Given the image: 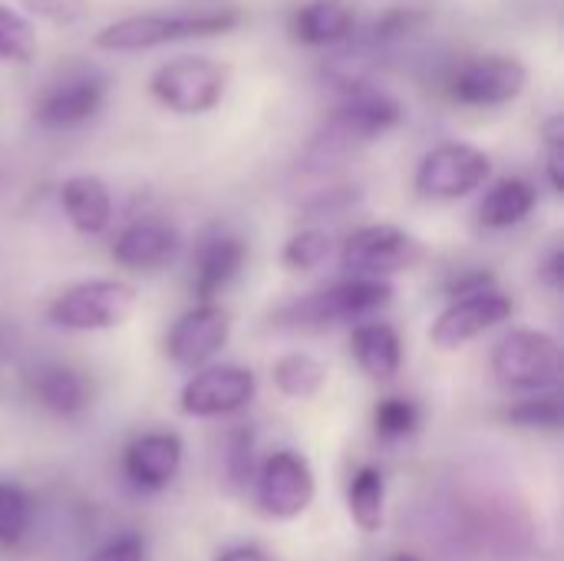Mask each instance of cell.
I'll return each mask as SVG.
<instances>
[{
    "label": "cell",
    "instance_id": "1",
    "mask_svg": "<svg viewBox=\"0 0 564 561\" xmlns=\"http://www.w3.org/2000/svg\"><path fill=\"white\" fill-rule=\"evenodd\" d=\"M241 23L238 10H165V13H132L96 30L93 43L106 53H139L178 40H205L231 33Z\"/></svg>",
    "mask_w": 564,
    "mask_h": 561
},
{
    "label": "cell",
    "instance_id": "2",
    "mask_svg": "<svg viewBox=\"0 0 564 561\" xmlns=\"http://www.w3.org/2000/svg\"><path fill=\"white\" fill-rule=\"evenodd\" d=\"M400 122H403V106L397 96H390L377 86L344 93V103L334 106V112L324 119L321 132L314 136L311 155H317V159L347 155L357 145H367V142L387 136Z\"/></svg>",
    "mask_w": 564,
    "mask_h": 561
},
{
    "label": "cell",
    "instance_id": "3",
    "mask_svg": "<svg viewBox=\"0 0 564 561\" xmlns=\"http://www.w3.org/2000/svg\"><path fill=\"white\" fill-rule=\"evenodd\" d=\"M228 89V66L205 56V53H185L169 63H162L152 79L149 93L159 106L178 116H205L212 112Z\"/></svg>",
    "mask_w": 564,
    "mask_h": 561
},
{
    "label": "cell",
    "instance_id": "4",
    "mask_svg": "<svg viewBox=\"0 0 564 561\" xmlns=\"http://www.w3.org/2000/svg\"><path fill=\"white\" fill-rule=\"evenodd\" d=\"M492 374L512 393H542L562 377V347L545 331H509L492 350Z\"/></svg>",
    "mask_w": 564,
    "mask_h": 561
},
{
    "label": "cell",
    "instance_id": "5",
    "mask_svg": "<svg viewBox=\"0 0 564 561\" xmlns=\"http://www.w3.org/2000/svg\"><path fill=\"white\" fill-rule=\"evenodd\" d=\"M132 311H135V288H129L126 281L96 278V281H79L63 294H56L46 317L53 327L89 334V331H112L126 324Z\"/></svg>",
    "mask_w": 564,
    "mask_h": 561
},
{
    "label": "cell",
    "instance_id": "6",
    "mask_svg": "<svg viewBox=\"0 0 564 561\" xmlns=\"http://www.w3.org/2000/svg\"><path fill=\"white\" fill-rule=\"evenodd\" d=\"M109 93V79L96 66H66L59 69L33 99V119L43 129L63 132L89 122Z\"/></svg>",
    "mask_w": 564,
    "mask_h": 561
},
{
    "label": "cell",
    "instance_id": "7",
    "mask_svg": "<svg viewBox=\"0 0 564 561\" xmlns=\"http://www.w3.org/2000/svg\"><path fill=\"white\" fill-rule=\"evenodd\" d=\"M529 86V66L512 53H482L463 60L449 76V96L459 106L496 109L516 103Z\"/></svg>",
    "mask_w": 564,
    "mask_h": 561
},
{
    "label": "cell",
    "instance_id": "8",
    "mask_svg": "<svg viewBox=\"0 0 564 561\" xmlns=\"http://www.w3.org/2000/svg\"><path fill=\"white\" fill-rule=\"evenodd\" d=\"M393 301V284L377 278H350L337 281L324 291H314L301 301H294L284 317L301 327H324V324H344L360 321L377 311H383Z\"/></svg>",
    "mask_w": 564,
    "mask_h": 561
},
{
    "label": "cell",
    "instance_id": "9",
    "mask_svg": "<svg viewBox=\"0 0 564 561\" xmlns=\"http://www.w3.org/2000/svg\"><path fill=\"white\" fill-rule=\"evenodd\" d=\"M426 258V248L416 235L397 225H364L340 248V268L354 278H377L413 271Z\"/></svg>",
    "mask_w": 564,
    "mask_h": 561
},
{
    "label": "cell",
    "instance_id": "10",
    "mask_svg": "<svg viewBox=\"0 0 564 561\" xmlns=\"http://www.w3.org/2000/svg\"><path fill=\"white\" fill-rule=\"evenodd\" d=\"M492 175V159L469 142H443L430 149L416 169V192L433 202H456L482 188Z\"/></svg>",
    "mask_w": 564,
    "mask_h": 561
},
{
    "label": "cell",
    "instance_id": "11",
    "mask_svg": "<svg viewBox=\"0 0 564 561\" xmlns=\"http://www.w3.org/2000/svg\"><path fill=\"white\" fill-rule=\"evenodd\" d=\"M317 483L311 463L294 450H278L264 460L258 473V506L268 519L291 522L304 516L314 503Z\"/></svg>",
    "mask_w": 564,
    "mask_h": 561
},
{
    "label": "cell",
    "instance_id": "12",
    "mask_svg": "<svg viewBox=\"0 0 564 561\" xmlns=\"http://www.w3.org/2000/svg\"><path fill=\"white\" fill-rule=\"evenodd\" d=\"M254 374L245 367H205L182 387V413L195 420H215L245 410L254 400Z\"/></svg>",
    "mask_w": 564,
    "mask_h": 561
},
{
    "label": "cell",
    "instance_id": "13",
    "mask_svg": "<svg viewBox=\"0 0 564 561\" xmlns=\"http://www.w3.org/2000/svg\"><path fill=\"white\" fill-rule=\"evenodd\" d=\"M509 317H512V298L496 288H486L479 294L456 298L430 327V341L440 350H459L463 344L506 324Z\"/></svg>",
    "mask_w": 564,
    "mask_h": 561
},
{
    "label": "cell",
    "instance_id": "14",
    "mask_svg": "<svg viewBox=\"0 0 564 561\" xmlns=\"http://www.w3.org/2000/svg\"><path fill=\"white\" fill-rule=\"evenodd\" d=\"M228 337H231L228 311L218 304H198L172 324V331L165 337V354L172 364L195 370V367L208 364L228 344Z\"/></svg>",
    "mask_w": 564,
    "mask_h": 561
},
{
    "label": "cell",
    "instance_id": "15",
    "mask_svg": "<svg viewBox=\"0 0 564 561\" xmlns=\"http://www.w3.org/2000/svg\"><path fill=\"white\" fill-rule=\"evenodd\" d=\"M122 470L135 489H165L182 470V440L175 433H142L126 446Z\"/></svg>",
    "mask_w": 564,
    "mask_h": 561
},
{
    "label": "cell",
    "instance_id": "16",
    "mask_svg": "<svg viewBox=\"0 0 564 561\" xmlns=\"http://www.w3.org/2000/svg\"><path fill=\"white\" fill-rule=\"evenodd\" d=\"M178 251V231L159 218H139L126 225L112 245V258L129 271H159Z\"/></svg>",
    "mask_w": 564,
    "mask_h": 561
},
{
    "label": "cell",
    "instance_id": "17",
    "mask_svg": "<svg viewBox=\"0 0 564 561\" xmlns=\"http://www.w3.org/2000/svg\"><path fill=\"white\" fill-rule=\"evenodd\" d=\"M357 30V10L347 0H304L291 13V36L304 46L337 50L350 43Z\"/></svg>",
    "mask_w": 564,
    "mask_h": 561
},
{
    "label": "cell",
    "instance_id": "18",
    "mask_svg": "<svg viewBox=\"0 0 564 561\" xmlns=\"http://www.w3.org/2000/svg\"><path fill=\"white\" fill-rule=\"evenodd\" d=\"M245 258H248V245L238 235H225V231L205 235L195 251V271H192L195 298L202 304H212V298L235 281Z\"/></svg>",
    "mask_w": 564,
    "mask_h": 561
},
{
    "label": "cell",
    "instance_id": "19",
    "mask_svg": "<svg viewBox=\"0 0 564 561\" xmlns=\"http://www.w3.org/2000/svg\"><path fill=\"white\" fill-rule=\"evenodd\" d=\"M59 205L79 235H99L112 222V195L96 175H69L59 185Z\"/></svg>",
    "mask_w": 564,
    "mask_h": 561
},
{
    "label": "cell",
    "instance_id": "20",
    "mask_svg": "<svg viewBox=\"0 0 564 561\" xmlns=\"http://www.w3.org/2000/svg\"><path fill=\"white\" fill-rule=\"evenodd\" d=\"M350 354L370 380H393L403 367L400 334L383 321L357 324L350 334Z\"/></svg>",
    "mask_w": 564,
    "mask_h": 561
},
{
    "label": "cell",
    "instance_id": "21",
    "mask_svg": "<svg viewBox=\"0 0 564 561\" xmlns=\"http://www.w3.org/2000/svg\"><path fill=\"white\" fill-rule=\"evenodd\" d=\"M535 202H539V195H535L532 182L516 179V175L499 179L479 205V225L492 228V231H506L512 225H522L532 215Z\"/></svg>",
    "mask_w": 564,
    "mask_h": 561
},
{
    "label": "cell",
    "instance_id": "22",
    "mask_svg": "<svg viewBox=\"0 0 564 561\" xmlns=\"http://www.w3.org/2000/svg\"><path fill=\"white\" fill-rule=\"evenodd\" d=\"M33 397L40 400V407H46L56 417H76L89 407V387L86 380L69 370V367H40L33 377Z\"/></svg>",
    "mask_w": 564,
    "mask_h": 561
},
{
    "label": "cell",
    "instance_id": "23",
    "mask_svg": "<svg viewBox=\"0 0 564 561\" xmlns=\"http://www.w3.org/2000/svg\"><path fill=\"white\" fill-rule=\"evenodd\" d=\"M383 503H387V483L377 466H360L350 479L347 509L360 532L373 536L383 526Z\"/></svg>",
    "mask_w": 564,
    "mask_h": 561
},
{
    "label": "cell",
    "instance_id": "24",
    "mask_svg": "<svg viewBox=\"0 0 564 561\" xmlns=\"http://www.w3.org/2000/svg\"><path fill=\"white\" fill-rule=\"evenodd\" d=\"M271 377H274V387L284 397L307 400V397H314L324 387L327 367L317 357H311V354H284L281 360H274Z\"/></svg>",
    "mask_w": 564,
    "mask_h": 561
},
{
    "label": "cell",
    "instance_id": "25",
    "mask_svg": "<svg viewBox=\"0 0 564 561\" xmlns=\"http://www.w3.org/2000/svg\"><path fill=\"white\" fill-rule=\"evenodd\" d=\"M33 519V503L23 486L0 479V549H13L26 532Z\"/></svg>",
    "mask_w": 564,
    "mask_h": 561
},
{
    "label": "cell",
    "instance_id": "26",
    "mask_svg": "<svg viewBox=\"0 0 564 561\" xmlns=\"http://www.w3.org/2000/svg\"><path fill=\"white\" fill-rule=\"evenodd\" d=\"M33 56H36V30H33V23L20 10L0 3V60L30 63Z\"/></svg>",
    "mask_w": 564,
    "mask_h": 561
},
{
    "label": "cell",
    "instance_id": "27",
    "mask_svg": "<svg viewBox=\"0 0 564 561\" xmlns=\"http://www.w3.org/2000/svg\"><path fill=\"white\" fill-rule=\"evenodd\" d=\"M327 255H330V238H327V231L304 228V231H297V235L284 245L281 261H284L291 271H314V268H321V265L327 261Z\"/></svg>",
    "mask_w": 564,
    "mask_h": 561
},
{
    "label": "cell",
    "instance_id": "28",
    "mask_svg": "<svg viewBox=\"0 0 564 561\" xmlns=\"http://www.w3.org/2000/svg\"><path fill=\"white\" fill-rule=\"evenodd\" d=\"M416 423H420V410L413 400H403V397H387L373 410V427H377V436L383 440H403L416 430Z\"/></svg>",
    "mask_w": 564,
    "mask_h": 561
},
{
    "label": "cell",
    "instance_id": "29",
    "mask_svg": "<svg viewBox=\"0 0 564 561\" xmlns=\"http://www.w3.org/2000/svg\"><path fill=\"white\" fill-rule=\"evenodd\" d=\"M506 417L522 430H558L562 427V400L555 393L532 397V400L516 403Z\"/></svg>",
    "mask_w": 564,
    "mask_h": 561
},
{
    "label": "cell",
    "instance_id": "30",
    "mask_svg": "<svg viewBox=\"0 0 564 561\" xmlns=\"http://www.w3.org/2000/svg\"><path fill=\"white\" fill-rule=\"evenodd\" d=\"M30 17H40L53 26H76L93 13L89 0H20Z\"/></svg>",
    "mask_w": 564,
    "mask_h": 561
},
{
    "label": "cell",
    "instance_id": "31",
    "mask_svg": "<svg viewBox=\"0 0 564 561\" xmlns=\"http://www.w3.org/2000/svg\"><path fill=\"white\" fill-rule=\"evenodd\" d=\"M542 139H545V172L552 188L562 195L564 192V119L562 112L549 116L542 126Z\"/></svg>",
    "mask_w": 564,
    "mask_h": 561
},
{
    "label": "cell",
    "instance_id": "32",
    "mask_svg": "<svg viewBox=\"0 0 564 561\" xmlns=\"http://www.w3.org/2000/svg\"><path fill=\"white\" fill-rule=\"evenodd\" d=\"M86 561H145V542L139 536H122L99 552H93Z\"/></svg>",
    "mask_w": 564,
    "mask_h": 561
},
{
    "label": "cell",
    "instance_id": "33",
    "mask_svg": "<svg viewBox=\"0 0 564 561\" xmlns=\"http://www.w3.org/2000/svg\"><path fill=\"white\" fill-rule=\"evenodd\" d=\"M215 561H271V555L261 552L258 546H235V549H225Z\"/></svg>",
    "mask_w": 564,
    "mask_h": 561
},
{
    "label": "cell",
    "instance_id": "34",
    "mask_svg": "<svg viewBox=\"0 0 564 561\" xmlns=\"http://www.w3.org/2000/svg\"><path fill=\"white\" fill-rule=\"evenodd\" d=\"M562 261H564V255L562 251H555V258H552V265H549V278H552V284H562Z\"/></svg>",
    "mask_w": 564,
    "mask_h": 561
},
{
    "label": "cell",
    "instance_id": "35",
    "mask_svg": "<svg viewBox=\"0 0 564 561\" xmlns=\"http://www.w3.org/2000/svg\"><path fill=\"white\" fill-rule=\"evenodd\" d=\"M390 561H420V559H413V555H393Z\"/></svg>",
    "mask_w": 564,
    "mask_h": 561
}]
</instances>
